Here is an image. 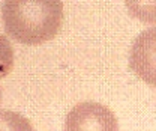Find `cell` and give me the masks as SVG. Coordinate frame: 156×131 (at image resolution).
<instances>
[{"label": "cell", "mask_w": 156, "mask_h": 131, "mask_svg": "<svg viewBox=\"0 0 156 131\" xmlns=\"http://www.w3.org/2000/svg\"><path fill=\"white\" fill-rule=\"evenodd\" d=\"M0 99H2V91H0Z\"/></svg>", "instance_id": "7"}, {"label": "cell", "mask_w": 156, "mask_h": 131, "mask_svg": "<svg viewBox=\"0 0 156 131\" xmlns=\"http://www.w3.org/2000/svg\"><path fill=\"white\" fill-rule=\"evenodd\" d=\"M14 66V48L9 39L0 35V80L9 74Z\"/></svg>", "instance_id": "6"}, {"label": "cell", "mask_w": 156, "mask_h": 131, "mask_svg": "<svg viewBox=\"0 0 156 131\" xmlns=\"http://www.w3.org/2000/svg\"><path fill=\"white\" fill-rule=\"evenodd\" d=\"M5 30L26 45H39L57 35L63 21L62 0H5Z\"/></svg>", "instance_id": "1"}, {"label": "cell", "mask_w": 156, "mask_h": 131, "mask_svg": "<svg viewBox=\"0 0 156 131\" xmlns=\"http://www.w3.org/2000/svg\"><path fill=\"white\" fill-rule=\"evenodd\" d=\"M129 14L143 23H156V0H125Z\"/></svg>", "instance_id": "4"}, {"label": "cell", "mask_w": 156, "mask_h": 131, "mask_svg": "<svg viewBox=\"0 0 156 131\" xmlns=\"http://www.w3.org/2000/svg\"><path fill=\"white\" fill-rule=\"evenodd\" d=\"M129 66L144 83L156 88V27L144 30L134 41Z\"/></svg>", "instance_id": "3"}, {"label": "cell", "mask_w": 156, "mask_h": 131, "mask_svg": "<svg viewBox=\"0 0 156 131\" xmlns=\"http://www.w3.org/2000/svg\"><path fill=\"white\" fill-rule=\"evenodd\" d=\"M0 131H35L30 121L11 110L0 112Z\"/></svg>", "instance_id": "5"}, {"label": "cell", "mask_w": 156, "mask_h": 131, "mask_svg": "<svg viewBox=\"0 0 156 131\" xmlns=\"http://www.w3.org/2000/svg\"><path fill=\"white\" fill-rule=\"evenodd\" d=\"M65 131H119L116 114L99 103H80L68 113Z\"/></svg>", "instance_id": "2"}]
</instances>
